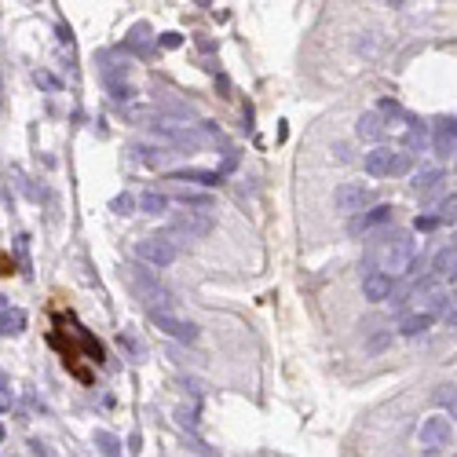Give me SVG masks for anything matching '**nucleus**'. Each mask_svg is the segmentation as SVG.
<instances>
[{"label":"nucleus","instance_id":"f257e3e1","mask_svg":"<svg viewBox=\"0 0 457 457\" xmlns=\"http://www.w3.org/2000/svg\"><path fill=\"white\" fill-rule=\"evenodd\" d=\"M125 286L136 293V300L146 304V311H150V315H169L172 293L161 286L157 274H150L143 264H128V267H125Z\"/></svg>","mask_w":457,"mask_h":457},{"label":"nucleus","instance_id":"f03ea898","mask_svg":"<svg viewBox=\"0 0 457 457\" xmlns=\"http://www.w3.org/2000/svg\"><path fill=\"white\" fill-rule=\"evenodd\" d=\"M377 260H381V267L391 282L399 279V274H410L414 271V260H417V241L410 234H391L381 241V249H377Z\"/></svg>","mask_w":457,"mask_h":457},{"label":"nucleus","instance_id":"7ed1b4c3","mask_svg":"<svg viewBox=\"0 0 457 457\" xmlns=\"http://www.w3.org/2000/svg\"><path fill=\"white\" fill-rule=\"evenodd\" d=\"M132 253H136V260L139 264H146V267H172L176 260H179V246L169 238V234H146V238H139L136 246H132Z\"/></svg>","mask_w":457,"mask_h":457},{"label":"nucleus","instance_id":"20e7f679","mask_svg":"<svg viewBox=\"0 0 457 457\" xmlns=\"http://www.w3.org/2000/svg\"><path fill=\"white\" fill-rule=\"evenodd\" d=\"M363 169L366 176L373 179H388V176H406L414 169V157L402 154V150H391V146H377V150H370L363 157Z\"/></svg>","mask_w":457,"mask_h":457},{"label":"nucleus","instance_id":"39448f33","mask_svg":"<svg viewBox=\"0 0 457 457\" xmlns=\"http://www.w3.org/2000/svg\"><path fill=\"white\" fill-rule=\"evenodd\" d=\"M212 231H216V220H212V212H172L169 220V238H183V241H194V238H209Z\"/></svg>","mask_w":457,"mask_h":457},{"label":"nucleus","instance_id":"423d86ee","mask_svg":"<svg viewBox=\"0 0 457 457\" xmlns=\"http://www.w3.org/2000/svg\"><path fill=\"white\" fill-rule=\"evenodd\" d=\"M421 447H428V450H439V447H447L450 439H454V421L447 414H435V417H424L421 421Z\"/></svg>","mask_w":457,"mask_h":457},{"label":"nucleus","instance_id":"0eeeda50","mask_svg":"<svg viewBox=\"0 0 457 457\" xmlns=\"http://www.w3.org/2000/svg\"><path fill=\"white\" fill-rule=\"evenodd\" d=\"M370 202H373V190L363 187V183H340L337 194H333V205L340 212H348V216H358Z\"/></svg>","mask_w":457,"mask_h":457},{"label":"nucleus","instance_id":"6e6552de","mask_svg":"<svg viewBox=\"0 0 457 457\" xmlns=\"http://www.w3.org/2000/svg\"><path fill=\"white\" fill-rule=\"evenodd\" d=\"M154 318V325L165 337H172V340H179V344H198V337H202V330L194 322H183V318H176L172 311L169 315H150Z\"/></svg>","mask_w":457,"mask_h":457},{"label":"nucleus","instance_id":"1a4fd4ad","mask_svg":"<svg viewBox=\"0 0 457 457\" xmlns=\"http://www.w3.org/2000/svg\"><path fill=\"white\" fill-rule=\"evenodd\" d=\"M432 146H435L439 157H454V150H457V121H454V113H450V118H439L432 125Z\"/></svg>","mask_w":457,"mask_h":457},{"label":"nucleus","instance_id":"9d476101","mask_svg":"<svg viewBox=\"0 0 457 457\" xmlns=\"http://www.w3.org/2000/svg\"><path fill=\"white\" fill-rule=\"evenodd\" d=\"M395 220V209L391 205H373V209H363L358 216L351 220V234H363V231H373V227H384Z\"/></svg>","mask_w":457,"mask_h":457},{"label":"nucleus","instance_id":"9b49d317","mask_svg":"<svg viewBox=\"0 0 457 457\" xmlns=\"http://www.w3.org/2000/svg\"><path fill=\"white\" fill-rule=\"evenodd\" d=\"M391 289H395V282H391L384 271H370L366 279H363V297H366L370 304L388 300V297H391Z\"/></svg>","mask_w":457,"mask_h":457},{"label":"nucleus","instance_id":"f8f14e48","mask_svg":"<svg viewBox=\"0 0 457 457\" xmlns=\"http://www.w3.org/2000/svg\"><path fill=\"white\" fill-rule=\"evenodd\" d=\"M443 179H447V176H443V169H424V172H417V176H414V183H410V187H414V194L428 198V194H435L439 187H443Z\"/></svg>","mask_w":457,"mask_h":457},{"label":"nucleus","instance_id":"ddd939ff","mask_svg":"<svg viewBox=\"0 0 457 457\" xmlns=\"http://www.w3.org/2000/svg\"><path fill=\"white\" fill-rule=\"evenodd\" d=\"M26 333V311L22 307H4L0 311V337H19Z\"/></svg>","mask_w":457,"mask_h":457},{"label":"nucleus","instance_id":"4468645a","mask_svg":"<svg viewBox=\"0 0 457 457\" xmlns=\"http://www.w3.org/2000/svg\"><path fill=\"white\" fill-rule=\"evenodd\" d=\"M454 264H457V253H454V241H450V246H443L432 260V279H450V286H454Z\"/></svg>","mask_w":457,"mask_h":457},{"label":"nucleus","instance_id":"2eb2a0df","mask_svg":"<svg viewBox=\"0 0 457 457\" xmlns=\"http://www.w3.org/2000/svg\"><path fill=\"white\" fill-rule=\"evenodd\" d=\"M384 132H388V121L381 118L377 110H366L363 118H358V136H363V139H381Z\"/></svg>","mask_w":457,"mask_h":457},{"label":"nucleus","instance_id":"dca6fc26","mask_svg":"<svg viewBox=\"0 0 457 457\" xmlns=\"http://www.w3.org/2000/svg\"><path fill=\"white\" fill-rule=\"evenodd\" d=\"M169 202H172V198H169L165 190H146L136 205L146 212V216H161V212H169Z\"/></svg>","mask_w":457,"mask_h":457},{"label":"nucleus","instance_id":"f3484780","mask_svg":"<svg viewBox=\"0 0 457 457\" xmlns=\"http://www.w3.org/2000/svg\"><path fill=\"white\" fill-rule=\"evenodd\" d=\"M435 322V315H428V311H417V315H406L402 322H399V333L402 337H421L428 325Z\"/></svg>","mask_w":457,"mask_h":457},{"label":"nucleus","instance_id":"a211bd4d","mask_svg":"<svg viewBox=\"0 0 457 457\" xmlns=\"http://www.w3.org/2000/svg\"><path fill=\"white\" fill-rule=\"evenodd\" d=\"M402 136H406V150L414 154V150H421V146L428 143V128H424V121H406V125H402ZM406 150H402V154H406Z\"/></svg>","mask_w":457,"mask_h":457},{"label":"nucleus","instance_id":"6ab92c4d","mask_svg":"<svg viewBox=\"0 0 457 457\" xmlns=\"http://www.w3.org/2000/svg\"><path fill=\"white\" fill-rule=\"evenodd\" d=\"M176 202L190 209V212H209L212 209V198L209 194H198V190H176Z\"/></svg>","mask_w":457,"mask_h":457},{"label":"nucleus","instance_id":"aec40b11","mask_svg":"<svg viewBox=\"0 0 457 457\" xmlns=\"http://www.w3.org/2000/svg\"><path fill=\"white\" fill-rule=\"evenodd\" d=\"M95 447H99L103 457H121V439L106 428H95Z\"/></svg>","mask_w":457,"mask_h":457},{"label":"nucleus","instance_id":"412c9836","mask_svg":"<svg viewBox=\"0 0 457 457\" xmlns=\"http://www.w3.org/2000/svg\"><path fill=\"white\" fill-rule=\"evenodd\" d=\"M172 179H194V183H202V187H216L220 183V172H205V169H183V172H172Z\"/></svg>","mask_w":457,"mask_h":457},{"label":"nucleus","instance_id":"4be33fe9","mask_svg":"<svg viewBox=\"0 0 457 457\" xmlns=\"http://www.w3.org/2000/svg\"><path fill=\"white\" fill-rule=\"evenodd\" d=\"M110 212H118V216H132V212H136V198H132V194H118V198H110Z\"/></svg>","mask_w":457,"mask_h":457},{"label":"nucleus","instance_id":"5701e85b","mask_svg":"<svg viewBox=\"0 0 457 457\" xmlns=\"http://www.w3.org/2000/svg\"><path fill=\"white\" fill-rule=\"evenodd\" d=\"M118 344H121V351L132 355L136 363L143 358V344H139V337H136V333H118Z\"/></svg>","mask_w":457,"mask_h":457},{"label":"nucleus","instance_id":"b1692460","mask_svg":"<svg viewBox=\"0 0 457 457\" xmlns=\"http://www.w3.org/2000/svg\"><path fill=\"white\" fill-rule=\"evenodd\" d=\"M435 402H439V406H447V410H450V421H454V384H439Z\"/></svg>","mask_w":457,"mask_h":457},{"label":"nucleus","instance_id":"393cba45","mask_svg":"<svg viewBox=\"0 0 457 457\" xmlns=\"http://www.w3.org/2000/svg\"><path fill=\"white\" fill-rule=\"evenodd\" d=\"M136 154H143V165H150V169H157L161 161H165V150H154V146H143Z\"/></svg>","mask_w":457,"mask_h":457},{"label":"nucleus","instance_id":"a878e982","mask_svg":"<svg viewBox=\"0 0 457 457\" xmlns=\"http://www.w3.org/2000/svg\"><path fill=\"white\" fill-rule=\"evenodd\" d=\"M110 95H113L118 103H125V99L132 103V99H136V88H132V85H110Z\"/></svg>","mask_w":457,"mask_h":457},{"label":"nucleus","instance_id":"bb28decb","mask_svg":"<svg viewBox=\"0 0 457 457\" xmlns=\"http://www.w3.org/2000/svg\"><path fill=\"white\" fill-rule=\"evenodd\" d=\"M37 85L48 88V92H59V77H52L48 70H37Z\"/></svg>","mask_w":457,"mask_h":457},{"label":"nucleus","instance_id":"cd10ccee","mask_svg":"<svg viewBox=\"0 0 457 457\" xmlns=\"http://www.w3.org/2000/svg\"><path fill=\"white\" fill-rule=\"evenodd\" d=\"M414 227H417V231H435L439 220H435V216H417V220H414Z\"/></svg>","mask_w":457,"mask_h":457},{"label":"nucleus","instance_id":"c85d7f7f","mask_svg":"<svg viewBox=\"0 0 457 457\" xmlns=\"http://www.w3.org/2000/svg\"><path fill=\"white\" fill-rule=\"evenodd\" d=\"M29 450H34V457H55V454H52V447L41 443V439H34V443H29Z\"/></svg>","mask_w":457,"mask_h":457},{"label":"nucleus","instance_id":"c756f323","mask_svg":"<svg viewBox=\"0 0 457 457\" xmlns=\"http://www.w3.org/2000/svg\"><path fill=\"white\" fill-rule=\"evenodd\" d=\"M157 44H161V48H179V44H183V37H179V34H161Z\"/></svg>","mask_w":457,"mask_h":457},{"label":"nucleus","instance_id":"7c9ffc66","mask_svg":"<svg viewBox=\"0 0 457 457\" xmlns=\"http://www.w3.org/2000/svg\"><path fill=\"white\" fill-rule=\"evenodd\" d=\"M8 410H11V384L0 388V414H8Z\"/></svg>","mask_w":457,"mask_h":457},{"label":"nucleus","instance_id":"2f4dec72","mask_svg":"<svg viewBox=\"0 0 457 457\" xmlns=\"http://www.w3.org/2000/svg\"><path fill=\"white\" fill-rule=\"evenodd\" d=\"M388 340H391V333H381V337H373V340H370V348L377 351V348H384V344H388Z\"/></svg>","mask_w":457,"mask_h":457},{"label":"nucleus","instance_id":"473e14b6","mask_svg":"<svg viewBox=\"0 0 457 457\" xmlns=\"http://www.w3.org/2000/svg\"><path fill=\"white\" fill-rule=\"evenodd\" d=\"M4 95H8L4 92V73H0V113H4Z\"/></svg>","mask_w":457,"mask_h":457},{"label":"nucleus","instance_id":"72a5a7b5","mask_svg":"<svg viewBox=\"0 0 457 457\" xmlns=\"http://www.w3.org/2000/svg\"><path fill=\"white\" fill-rule=\"evenodd\" d=\"M0 388H8V373L4 370H0Z\"/></svg>","mask_w":457,"mask_h":457},{"label":"nucleus","instance_id":"f704fd0d","mask_svg":"<svg viewBox=\"0 0 457 457\" xmlns=\"http://www.w3.org/2000/svg\"><path fill=\"white\" fill-rule=\"evenodd\" d=\"M4 307H8V297H4V293H0V311H4Z\"/></svg>","mask_w":457,"mask_h":457},{"label":"nucleus","instance_id":"c9c22d12","mask_svg":"<svg viewBox=\"0 0 457 457\" xmlns=\"http://www.w3.org/2000/svg\"><path fill=\"white\" fill-rule=\"evenodd\" d=\"M0 443H4V424H0Z\"/></svg>","mask_w":457,"mask_h":457}]
</instances>
